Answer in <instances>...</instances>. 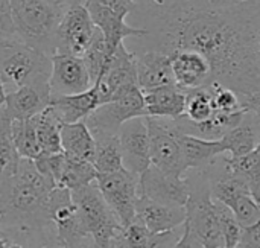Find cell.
Returning <instances> with one entry per match:
<instances>
[{"instance_id":"cell-1","label":"cell","mask_w":260,"mask_h":248,"mask_svg":"<svg viewBox=\"0 0 260 248\" xmlns=\"http://www.w3.org/2000/svg\"><path fill=\"white\" fill-rule=\"evenodd\" d=\"M149 50H195L213 81L238 95L260 91V0L218 6L209 0H139Z\"/></svg>"},{"instance_id":"cell-2","label":"cell","mask_w":260,"mask_h":248,"mask_svg":"<svg viewBox=\"0 0 260 248\" xmlns=\"http://www.w3.org/2000/svg\"><path fill=\"white\" fill-rule=\"evenodd\" d=\"M55 188L35 168L34 160L21 159L0 201V230L38 232L49 227V197Z\"/></svg>"},{"instance_id":"cell-3","label":"cell","mask_w":260,"mask_h":248,"mask_svg":"<svg viewBox=\"0 0 260 248\" xmlns=\"http://www.w3.org/2000/svg\"><path fill=\"white\" fill-rule=\"evenodd\" d=\"M20 41L52 56L56 50V29L64 8L49 0H9Z\"/></svg>"},{"instance_id":"cell-4","label":"cell","mask_w":260,"mask_h":248,"mask_svg":"<svg viewBox=\"0 0 260 248\" xmlns=\"http://www.w3.org/2000/svg\"><path fill=\"white\" fill-rule=\"evenodd\" d=\"M52 72L50 56L20 41H0V81L5 91H14L27 84L49 82Z\"/></svg>"},{"instance_id":"cell-5","label":"cell","mask_w":260,"mask_h":248,"mask_svg":"<svg viewBox=\"0 0 260 248\" xmlns=\"http://www.w3.org/2000/svg\"><path fill=\"white\" fill-rule=\"evenodd\" d=\"M70 194L84 232L93 238L98 248H110L111 239L122 226L105 203L96 181L70 191Z\"/></svg>"},{"instance_id":"cell-6","label":"cell","mask_w":260,"mask_h":248,"mask_svg":"<svg viewBox=\"0 0 260 248\" xmlns=\"http://www.w3.org/2000/svg\"><path fill=\"white\" fill-rule=\"evenodd\" d=\"M146 123L149 131L151 165L169 175L184 177L187 168L178 142V128L175 122L172 119L146 116Z\"/></svg>"},{"instance_id":"cell-7","label":"cell","mask_w":260,"mask_h":248,"mask_svg":"<svg viewBox=\"0 0 260 248\" xmlns=\"http://www.w3.org/2000/svg\"><path fill=\"white\" fill-rule=\"evenodd\" d=\"M139 178L140 175H136L125 168L110 174H98L96 177V184L105 203L122 227L136 220V206L140 197Z\"/></svg>"},{"instance_id":"cell-8","label":"cell","mask_w":260,"mask_h":248,"mask_svg":"<svg viewBox=\"0 0 260 248\" xmlns=\"http://www.w3.org/2000/svg\"><path fill=\"white\" fill-rule=\"evenodd\" d=\"M146 116L143 91L139 85L129 88L114 101L101 104L84 120L91 133L119 134L122 123L134 117Z\"/></svg>"},{"instance_id":"cell-9","label":"cell","mask_w":260,"mask_h":248,"mask_svg":"<svg viewBox=\"0 0 260 248\" xmlns=\"http://www.w3.org/2000/svg\"><path fill=\"white\" fill-rule=\"evenodd\" d=\"M84 3H76L62 12L56 29V50L55 53H67L82 56L98 34Z\"/></svg>"},{"instance_id":"cell-10","label":"cell","mask_w":260,"mask_h":248,"mask_svg":"<svg viewBox=\"0 0 260 248\" xmlns=\"http://www.w3.org/2000/svg\"><path fill=\"white\" fill-rule=\"evenodd\" d=\"M117 136L123 168L136 175H142L151 166L149 131L146 116L134 117L122 123Z\"/></svg>"},{"instance_id":"cell-11","label":"cell","mask_w":260,"mask_h":248,"mask_svg":"<svg viewBox=\"0 0 260 248\" xmlns=\"http://www.w3.org/2000/svg\"><path fill=\"white\" fill-rule=\"evenodd\" d=\"M139 191L142 197L172 207H186L189 200L186 177L169 175L152 165L140 175Z\"/></svg>"},{"instance_id":"cell-12","label":"cell","mask_w":260,"mask_h":248,"mask_svg":"<svg viewBox=\"0 0 260 248\" xmlns=\"http://www.w3.org/2000/svg\"><path fill=\"white\" fill-rule=\"evenodd\" d=\"M50 91L52 98L87 91L93 84L87 66L81 56L67 53H53L50 56Z\"/></svg>"},{"instance_id":"cell-13","label":"cell","mask_w":260,"mask_h":248,"mask_svg":"<svg viewBox=\"0 0 260 248\" xmlns=\"http://www.w3.org/2000/svg\"><path fill=\"white\" fill-rule=\"evenodd\" d=\"M52 91L49 82L27 84L6 93L2 114L9 120H27L50 105Z\"/></svg>"},{"instance_id":"cell-14","label":"cell","mask_w":260,"mask_h":248,"mask_svg":"<svg viewBox=\"0 0 260 248\" xmlns=\"http://www.w3.org/2000/svg\"><path fill=\"white\" fill-rule=\"evenodd\" d=\"M169 56L172 59L175 84L181 90L189 91L213 82L212 67L201 53L195 50H177Z\"/></svg>"},{"instance_id":"cell-15","label":"cell","mask_w":260,"mask_h":248,"mask_svg":"<svg viewBox=\"0 0 260 248\" xmlns=\"http://www.w3.org/2000/svg\"><path fill=\"white\" fill-rule=\"evenodd\" d=\"M84 6L87 8L94 26L102 32L107 46L113 50L117 49L123 43V40L128 37L143 38L148 34V30L143 27H136V26L128 24L125 21L126 15L119 14L110 8L94 5V3H84Z\"/></svg>"},{"instance_id":"cell-16","label":"cell","mask_w":260,"mask_h":248,"mask_svg":"<svg viewBox=\"0 0 260 248\" xmlns=\"http://www.w3.org/2000/svg\"><path fill=\"white\" fill-rule=\"evenodd\" d=\"M136 218L152 233H165L180 229L186 223V207H172L146 197H139Z\"/></svg>"},{"instance_id":"cell-17","label":"cell","mask_w":260,"mask_h":248,"mask_svg":"<svg viewBox=\"0 0 260 248\" xmlns=\"http://www.w3.org/2000/svg\"><path fill=\"white\" fill-rule=\"evenodd\" d=\"M181 233L183 227L165 233H152L136 218L117 232L111 239L110 248H172Z\"/></svg>"},{"instance_id":"cell-18","label":"cell","mask_w":260,"mask_h":248,"mask_svg":"<svg viewBox=\"0 0 260 248\" xmlns=\"http://www.w3.org/2000/svg\"><path fill=\"white\" fill-rule=\"evenodd\" d=\"M137 84L142 90L175 84L172 59L169 55L157 50H146L136 55Z\"/></svg>"},{"instance_id":"cell-19","label":"cell","mask_w":260,"mask_h":248,"mask_svg":"<svg viewBox=\"0 0 260 248\" xmlns=\"http://www.w3.org/2000/svg\"><path fill=\"white\" fill-rule=\"evenodd\" d=\"M146 116L160 119H178L186 110V91L177 84L142 90Z\"/></svg>"},{"instance_id":"cell-20","label":"cell","mask_w":260,"mask_h":248,"mask_svg":"<svg viewBox=\"0 0 260 248\" xmlns=\"http://www.w3.org/2000/svg\"><path fill=\"white\" fill-rule=\"evenodd\" d=\"M98 105V88L93 84L87 91L52 98L49 107L55 111L61 123H75L85 120Z\"/></svg>"},{"instance_id":"cell-21","label":"cell","mask_w":260,"mask_h":248,"mask_svg":"<svg viewBox=\"0 0 260 248\" xmlns=\"http://www.w3.org/2000/svg\"><path fill=\"white\" fill-rule=\"evenodd\" d=\"M178 142L181 146L183 159L189 169H206L219 156L225 154V148L219 140L201 139L197 136L184 134L178 130Z\"/></svg>"},{"instance_id":"cell-22","label":"cell","mask_w":260,"mask_h":248,"mask_svg":"<svg viewBox=\"0 0 260 248\" xmlns=\"http://www.w3.org/2000/svg\"><path fill=\"white\" fill-rule=\"evenodd\" d=\"M259 140V120L248 111H245L242 120L221 139L225 152H229L230 157H241L250 154L251 151L256 149Z\"/></svg>"},{"instance_id":"cell-23","label":"cell","mask_w":260,"mask_h":248,"mask_svg":"<svg viewBox=\"0 0 260 248\" xmlns=\"http://www.w3.org/2000/svg\"><path fill=\"white\" fill-rule=\"evenodd\" d=\"M61 148L66 156L76 157L93 163L94 137L84 120L75 123H62L61 127Z\"/></svg>"},{"instance_id":"cell-24","label":"cell","mask_w":260,"mask_h":248,"mask_svg":"<svg viewBox=\"0 0 260 248\" xmlns=\"http://www.w3.org/2000/svg\"><path fill=\"white\" fill-rule=\"evenodd\" d=\"M94 137V157L93 166L98 174H110L123 169L122 151L117 134L91 133Z\"/></svg>"},{"instance_id":"cell-25","label":"cell","mask_w":260,"mask_h":248,"mask_svg":"<svg viewBox=\"0 0 260 248\" xmlns=\"http://www.w3.org/2000/svg\"><path fill=\"white\" fill-rule=\"evenodd\" d=\"M20 160L21 157L18 156L11 137V122L0 111V201L18 169Z\"/></svg>"},{"instance_id":"cell-26","label":"cell","mask_w":260,"mask_h":248,"mask_svg":"<svg viewBox=\"0 0 260 248\" xmlns=\"http://www.w3.org/2000/svg\"><path fill=\"white\" fill-rule=\"evenodd\" d=\"M35 131H37V139L41 152L46 154H55V152H62L61 148V120L55 114V111L47 107L41 113L32 117Z\"/></svg>"},{"instance_id":"cell-27","label":"cell","mask_w":260,"mask_h":248,"mask_svg":"<svg viewBox=\"0 0 260 248\" xmlns=\"http://www.w3.org/2000/svg\"><path fill=\"white\" fill-rule=\"evenodd\" d=\"M225 163L233 174L247 183L253 198L260 203V157L257 151L254 149L241 157L225 156Z\"/></svg>"},{"instance_id":"cell-28","label":"cell","mask_w":260,"mask_h":248,"mask_svg":"<svg viewBox=\"0 0 260 248\" xmlns=\"http://www.w3.org/2000/svg\"><path fill=\"white\" fill-rule=\"evenodd\" d=\"M96 177H98V171L91 162L66 156V165L58 188L75 191L96 181Z\"/></svg>"},{"instance_id":"cell-29","label":"cell","mask_w":260,"mask_h":248,"mask_svg":"<svg viewBox=\"0 0 260 248\" xmlns=\"http://www.w3.org/2000/svg\"><path fill=\"white\" fill-rule=\"evenodd\" d=\"M11 137L14 146L21 159L35 160L41 149L37 139V131L32 119L27 120H12L11 122Z\"/></svg>"},{"instance_id":"cell-30","label":"cell","mask_w":260,"mask_h":248,"mask_svg":"<svg viewBox=\"0 0 260 248\" xmlns=\"http://www.w3.org/2000/svg\"><path fill=\"white\" fill-rule=\"evenodd\" d=\"M215 113L213 96L210 87H201L186 91V110L184 116L195 123L206 122Z\"/></svg>"},{"instance_id":"cell-31","label":"cell","mask_w":260,"mask_h":248,"mask_svg":"<svg viewBox=\"0 0 260 248\" xmlns=\"http://www.w3.org/2000/svg\"><path fill=\"white\" fill-rule=\"evenodd\" d=\"M225 206L232 209L241 227L253 226L260 220V203L256 201L250 194L241 195Z\"/></svg>"},{"instance_id":"cell-32","label":"cell","mask_w":260,"mask_h":248,"mask_svg":"<svg viewBox=\"0 0 260 248\" xmlns=\"http://www.w3.org/2000/svg\"><path fill=\"white\" fill-rule=\"evenodd\" d=\"M34 165L47 180H50L58 188L61 175H62V169L66 165V154L64 152H55V154L40 152V156L34 160Z\"/></svg>"},{"instance_id":"cell-33","label":"cell","mask_w":260,"mask_h":248,"mask_svg":"<svg viewBox=\"0 0 260 248\" xmlns=\"http://www.w3.org/2000/svg\"><path fill=\"white\" fill-rule=\"evenodd\" d=\"M209 87L212 90L215 110L222 111V113H238V111L244 110L241 105L239 95L236 91H233L232 88H227L216 81H213Z\"/></svg>"},{"instance_id":"cell-34","label":"cell","mask_w":260,"mask_h":248,"mask_svg":"<svg viewBox=\"0 0 260 248\" xmlns=\"http://www.w3.org/2000/svg\"><path fill=\"white\" fill-rule=\"evenodd\" d=\"M18 40L9 0H0V41Z\"/></svg>"},{"instance_id":"cell-35","label":"cell","mask_w":260,"mask_h":248,"mask_svg":"<svg viewBox=\"0 0 260 248\" xmlns=\"http://www.w3.org/2000/svg\"><path fill=\"white\" fill-rule=\"evenodd\" d=\"M84 3H94V5H101L105 8H110L119 14L123 15H129L133 11H136V3L133 0H85Z\"/></svg>"},{"instance_id":"cell-36","label":"cell","mask_w":260,"mask_h":248,"mask_svg":"<svg viewBox=\"0 0 260 248\" xmlns=\"http://www.w3.org/2000/svg\"><path fill=\"white\" fill-rule=\"evenodd\" d=\"M238 248H260V220L248 227H242L241 242Z\"/></svg>"},{"instance_id":"cell-37","label":"cell","mask_w":260,"mask_h":248,"mask_svg":"<svg viewBox=\"0 0 260 248\" xmlns=\"http://www.w3.org/2000/svg\"><path fill=\"white\" fill-rule=\"evenodd\" d=\"M241 105L245 111L251 113L260 123V91L250 95H239Z\"/></svg>"},{"instance_id":"cell-38","label":"cell","mask_w":260,"mask_h":248,"mask_svg":"<svg viewBox=\"0 0 260 248\" xmlns=\"http://www.w3.org/2000/svg\"><path fill=\"white\" fill-rule=\"evenodd\" d=\"M172 248H204L201 245V242L197 239L195 233L192 232V229L189 227L187 223H184L183 226V233L180 236V239L177 241V244Z\"/></svg>"},{"instance_id":"cell-39","label":"cell","mask_w":260,"mask_h":248,"mask_svg":"<svg viewBox=\"0 0 260 248\" xmlns=\"http://www.w3.org/2000/svg\"><path fill=\"white\" fill-rule=\"evenodd\" d=\"M40 248H67V245L58 238L56 229H55V226H52V227L46 232L44 241H43V244H41V247Z\"/></svg>"},{"instance_id":"cell-40","label":"cell","mask_w":260,"mask_h":248,"mask_svg":"<svg viewBox=\"0 0 260 248\" xmlns=\"http://www.w3.org/2000/svg\"><path fill=\"white\" fill-rule=\"evenodd\" d=\"M49 2H52V3H55V5H58V6H61V8H69V6H72V5H76V3H82V0H49ZM85 2V0H84Z\"/></svg>"},{"instance_id":"cell-41","label":"cell","mask_w":260,"mask_h":248,"mask_svg":"<svg viewBox=\"0 0 260 248\" xmlns=\"http://www.w3.org/2000/svg\"><path fill=\"white\" fill-rule=\"evenodd\" d=\"M209 2L213 5H218V6H229V5H236V3H241L245 0H209Z\"/></svg>"},{"instance_id":"cell-42","label":"cell","mask_w":260,"mask_h":248,"mask_svg":"<svg viewBox=\"0 0 260 248\" xmlns=\"http://www.w3.org/2000/svg\"><path fill=\"white\" fill-rule=\"evenodd\" d=\"M6 248H27L24 244L18 242V241H12V239H6Z\"/></svg>"},{"instance_id":"cell-43","label":"cell","mask_w":260,"mask_h":248,"mask_svg":"<svg viewBox=\"0 0 260 248\" xmlns=\"http://www.w3.org/2000/svg\"><path fill=\"white\" fill-rule=\"evenodd\" d=\"M5 98H6V91H5V87H3V84L0 81V111H2V108L5 105Z\"/></svg>"},{"instance_id":"cell-44","label":"cell","mask_w":260,"mask_h":248,"mask_svg":"<svg viewBox=\"0 0 260 248\" xmlns=\"http://www.w3.org/2000/svg\"><path fill=\"white\" fill-rule=\"evenodd\" d=\"M0 248H6V239L0 235Z\"/></svg>"},{"instance_id":"cell-45","label":"cell","mask_w":260,"mask_h":248,"mask_svg":"<svg viewBox=\"0 0 260 248\" xmlns=\"http://www.w3.org/2000/svg\"><path fill=\"white\" fill-rule=\"evenodd\" d=\"M256 151H257V154H259V157H260V140H259V143H257V146H256Z\"/></svg>"},{"instance_id":"cell-46","label":"cell","mask_w":260,"mask_h":248,"mask_svg":"<svg viewBox=\"0 0 260 248\" xmlns=\"http://www.w3.org/2000/svg\"><path fill=\"white\" fill-rule=\"evenodd\" d=\"M0 227H2V213H0Z\"/></svg>"},{"instance_id":"cell-47","label":"cell","mask_w":260,"mask_h":248,"mask_svg":"<svg viewBox=\"0 0 260 248\" xmlns=\"http://www.w3.org/2000/svg\"><path fill=\"white\" fill-rule=\"evenodd\" d=\"M259 55H260V37H259Z\"/></svg>"},{"instance_id":"cell-48","label":"cell","mask_w":260,"mask_h":248,"mask_svg":"<svg viewBox=\"0 0 260 248\" xmlns=\"http://www.w3.org/2000/svg\"><path fill=\"white\" fill-rule=\"evenodd\" d=\"M133 2H134V3H136V5H137V2H139V0H133Z\"/></svg>"}]
</instances>
